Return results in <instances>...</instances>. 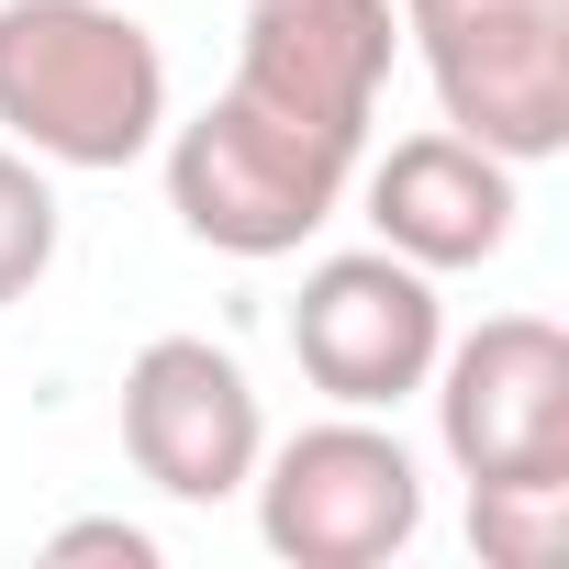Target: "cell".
<instances>
[{"label":"cell","instance_id":"3957f363","mask_svg":"<svg viewBox=\"0 0 569 569\" xmlns=\"http://www.w3.org/2000/svg\"><path fill=\"white\" fill-rule=\"evenodd\" d=\"M402 46L436 79L447 134L502 168H547L569 146V0H391Z\"/></svg>","mask_w":569,"mask_h":569},{"label":"cell","instance_id":"52a82bcc","mask_svg":"<svg viewBox=\"0 0 569 569\" xmlns=\"http://www.w3.org/2000/svg\"><path fill=\"white\" fill-rule=\"evenodd\" d=\"M436 436L458 480H569V336L547 313H491L436 347Z\"/></svg>","mask_w":569,"mask_h":569},{"label":"cell","instance_id":"6da1fadb","mask_svg":"<svg viewBox=\"0 0 569 569\" xmlns=\"http://www.w3.org/2000/svg\"><path fill=\"white\" fill-rule=\"evenodd\" d=\"M0 134L46 168H134L168 134V57L112 0H0Z\"/></svg>","mask_w":569,"mask_h":569},{"label":"cell","instance_id":"8992f818","mask_svg":"<svg viewBox=\"0 0 569 569\" xmlns=\"http://www.w3.org/2000/svg\"><path fill=\"white\" fill-rule=\"evenodd\" d=\"M391 57H402V12L391 0H246L223 90H246L257 112L325 134L336 157H369Z\"/></svg>","mask_w":569,"mask_h":569},{"label":"cell","instance_id":"30bf717a","mask_svg":"<svg viewBox=\"0 0 569 569\" xmlns=\"http://www.w3.org/2000/svg\"><path fill=\"white\" fill-rule=\"evenodd\" d=\"M569 536V480H469V547L480 569H547Z\"/></svg>","mask_w":569,"mask_h":569},{"label":"cell","instance_id":"8fae6325","mask_svg":"<svg viewBox=\"0 0 569 569\" xmlns=\"http://www.w3.org/2000/svg\"><path fill=\"white\" fill-rule=\"evenodd\" d=\"M46 268H57V179H46V157L0 146V313H12Z\"/></svg>","mask_w":569,"mask_h":569},{"label":"cell","instance_id":"5b68a950","mask_svg":"<svg viewBox=\"0 0 569 569\" xmlns=\"http://www.w3.org/2000/svg\"><path fill=\"white\" fill-rule=\"evenodd\" d=\"M436 347H447V302L436 279L391 246H358V257H325L302 268V302H291V358L302 380L336 402V413H391L436 380Z\"/></svg>","mask_w":569,"mask_h":569},{"label":"cell","instance_id":"277c9868","mask_svg":"<svg viewBox=\"0 0 569 569\" xmlns=\"http://www.w3.org/2000/svg\"><path fill=\"white\" fill-rule=\"evenodd\" d=\"M246 491H257L268 558H291V569H380L425 536V469L369 413H336V425H302V436L257 447Z\"/></svg>","mask_w":569,"mask_h":569},{"label":"cell","instance_id":"ba28073f","mask_svg":"<svg viewBox=\"0 0 569 569\" xmlns=\"http://www.w3.org/2000/svg\"><path fill=\"white\" fill-rule=\"evenodd\" d=\"M268 413L257 380L212 347V336H157L123 369V458L168 491V502H234L257 480Z\"/></svg>","mask_w":569,"mask_h":569},{"label":"cell","instance_id":"7c38bea8","mask_svg":"<svg viewBox=\"0 0 569 569\" xmlns=\"http://www.w3.org/2000/svg\"><path fill=\"white\" fill-rule=\"evenodd\" d=\"M46 558H123V569H157V536L123 525V513H90V525H57Z\"/></svg>","mask_w":569,"mask_h":569},{"label":"cell","instance_id":"9c48e42d","mask_svg":"<svg viewBox=\"0 0 569 569\" xmlns=\"http://www.w3.org/2000/svg\"><path fill=\"white\" fill-rule=\"evenodd\" d=\"M513 168L491 157V146H469V134H402L380 168H369V234L391 246V257H413L425 279H447V268H491L502 246H513Z\"/></svg>","mask_w":569,"mask_h":569},{"label":"cell","instance_id":"7a4b0ae2","mask_svg":"<svg viewBox=\"0 0 569 569\" xmlns=\"http://www.w3.org/2000/svg\"><path fill=\"white\" fill-rule=\"evenodd\" d=\"M157 146H168V212L212 257H302L336 223L347 179H358V157H336L325 134L279 123V112H257L246 90H212V112L168 123Z\"/></svg>","mask_w":569,"mask_h":569}]
</instances>
